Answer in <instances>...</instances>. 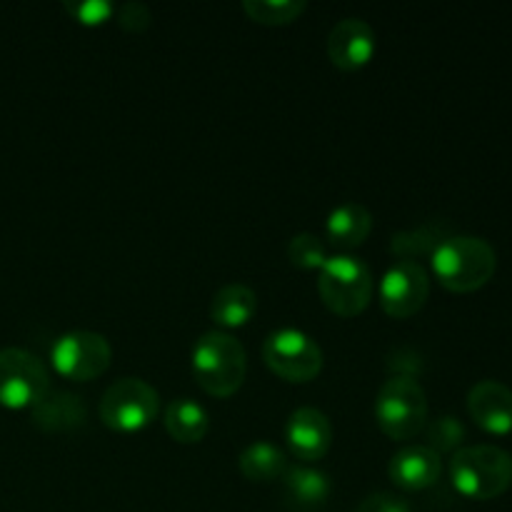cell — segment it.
Instances as JSON below:
<instances>
[{
  "instance_id": "18",
  "label": "cell",
  "mask_w": 512,
  "mask_h": 512,
  "mask_svg": "<svg viewBox=\"0 0 512 512\" xmlns=\"http://www.w3.org/2000/svg\"><path fill=\"white\" fill-rule=\"evenodd\" d=\"M165 428L178 443H200L210 428V415L195 400L178 398L165 410Z\"/></svg>"
},
{
  "instance_id": "25",
  "label": "cell",
  "mask_w": 512,
  "mask_h": 512,
  "mask_svg": "<svg viewBox=\"0 0 512 512\" xmlns=\"http://www.w3.org/2000/svg\"><path fill=\"white\" fill-rule=\"evenodd\" d=\"M65 10L70 18H75L83 25H103L118 10V5L108 0H65Z\"/></svg>"
},
{
  "instance_id": "5",
  "label": "cell",
  "mask_w": 512,
  "mask_h": 512,
  "mask_svg": "<svg viewBox=\"0 0 512 512\" xmlns=\"http://www.w3.org/2000/svg\"><path fill=\"white\" fill-rule=\"evenodd\" d=\"M375 420L393 440H408L425 428L428 398L413 375H393L383 383L375 398Z\"/></svg>"
},
{
  "instance_id": "12",
  "label": "cell",
  "mask_w": 512,
  "mask_h": 512,
  "mask_svg": "<svg viewBox=\"0 0 512 512\" xmlns=\"http://www.w3.org/2000/svg\"><path fill=\"white\" fill-rule=\"evenodd\" d=\"M290 453L303 463H315L333 445V425L318 408H298L285 425Z\"/></svg>"
},
{
  "instance_id": "22",
  "label": "cell",
  "mask_w": 512,
  "mask_h": 512,
  "mask_svg": "<svg viewBox=\"0 0 512 512\" xmlns=\"http://www.w3.org/2000/svg\"><path fill=\"white\" fill-rule=\"evenodd\" d=\"M245 13L263 25H288L305 13V0H245Z\"/></svg>"
},
{
  "instance_id": "15",
  "label": "cell",
  "mask_w": 512,
  "mask_h": 512,
  "mask_svg": "<svg viewBox=\"0 0 512 512\" xmlns=\"http://www.w3.org/2000/svg\"><path fill=\"white\" fill-rule=\"evenodd\" d=\"M30 410H33L35 428L45 433H73L83 428L88 418L83 398L68 390H48Z\"/></svg>"
},
{
  "instance_id": "20",
  "label": "cell",
  "mask_w": 512,
  "mask_h": 512,
  "mask_svg": "<svg viewBox=\"0 0 512 512\" xmlns=\"http://www.w3.org/2000/svg\"><path fill=\"white\" fill-rule=\"evenodd\" d=\"M285 493L300 508H318L330 495V478L318 468L295 465L285 470Z\"/></svg>"
},
{
  "instance_id": "17",
  "label": "cell",
  "mask_w": 512,
  "mask_h": 512,
  "mask_svg": "<svg viewBox=\"0 0 512 512\" xmlns=\"http://www.w3.org/2000/svg\"><path fill=\"white\" fill-rule=\"evenodd\" d=\"M325 230H328L330 243L338 245V248H358L368 240L370 230H373V215L363 205L343 203L328 215Z\"/></svg>"
},
{
  "instance_id": "7",
  "label": "cell",
  "mask_w": 512,
  "mask_h": 512,
  "mask_svg": "<svg viewBox=\"0 0 512 512\" xmlns=\"http://www.w3.org/2000/svg\"><path fill=\"white\" fill-rule=\"evenodd\" d=\"M265 365L288 383H308L323 370V350L308 333L295 328H280L265 338Z\"/></svg>"
},
{
  "instance_id": "13",
  "label": "cell",
  "mask_w": 512,
  "mask_h": 512,
  "mask_svg": "<svg viewBox=\"0 0 512 512\" xmlns=\"http://www.w3.org/2000/svg\"><path fill=\"white\" fill-rule=\"evenodd\" d=\"M468 413L485 433H512V390L498 380H480L468 393Z\"/></svg>"
},
{
  "instance_id": "11",
  "label": "cell",
  "mask_w": 512,
  "mask_h": 512,
  "mask_svg": "<svg viewBox=\"0 0 512 512\" xmlns=\"http://www.w3.org/2000/svg\"><path fill=\"white\" fill-rule=\"evenodd\" d=\"M378 38L368 20L343 18L328 35V55L340 70H360L373 60Z\"/></svg>"
},
{
  "instance_id": "4",
  "label": "cell",
  "mask_w": 512,
  "mask_h": 512,
  "mask_svg": "<svg viewBox=\"0 0 512 512\" xmlns=\"http://www.w3.org/2000/svg\"><path fill=\"white\" fill-rule=\"evenodd\" d=\"M373 273L353 255H330L318 275V293L323 303L340 318H355L373 300Z\"/></svg>"
},
{
  "instance_id": "3",
  "label": "cell",
  "mask_w": 512,
  "mask_h": 512,
  "mask_svg": "<svg viewBox=\"0 0 512 512\" xmlns=\"http://www.w3.org/2000/svg\"><path fill=\"white\" fill-rule=\"evenodd\" d=\"M193 373L200 388L213 398H230L238 393L248 373V355L235 335L213 330L193 348Z\"/></svg>"
},
{
  "instance_id": "24",
  "label": "cell",
  "mask_w": 512,
  "mask_h": 512,
  "mask_svg": "<svg viewBox=\"0 0 512 512\" xmlns=\"http://www.w3.org/2000/svg\"><path fill=\"white\" fill-rule=\"evenodd\" d=\"M428 440L430 450L435 453H453V450H460V443L465 440V428L458 418L453 415H443V418L433 420L428 425Z\"/></svg>"
},
{
  "instance_id": "23",
  "label": "cell",
  "mask_w": 512,
  "mask_h": 512,
  "mask_svg": "<svg viewBox=\"0 0 512 512\" xmlns=\"http://www.w3.org/2000/svg\"><path fill=\"white\" fill-rule=\"evenodd\" d=\"M288 258L295 268L320 270L325 265V260H328V250H325V243L318 235L300 233L290 240Z\"/></svg>"
},
{
  "instance_id": "9",
  "label": "cell",
  "mask_w": 512,
  "mask_h": 512,
  "mask_svg": "<svg viewBox=\"0 0 512 512\" xmlns=\"http://www.w3.org/2000/svg\"><path fill=\"white\" fill-rule=\"evenodd\" d=\"M113 350L105 335L93 330H70L60 335L50 350V363L63 378L88 383L108 370Z\"/></svg>"
},
{
  "instance_id": "27",
  "label": "cell",
  "mask_w": 512,
  "mask_h": 512,
  "mask_svg": "<svg viewBox=\"0 0 512 512\" xmlns=\"http://www.w3.org/2000/svg\"><path fill=\"white\" fill-rule=\"evenodd\" d=\"M358 512H413L410 503L393 493H373L358 505Z\"/></svg>"
},
{
  "instance_id": "19",
  "label": "cell",
  "mask_w": 512,
  "mask_h": 512,
  "mask_svg": "<svg viewBox=\"0 0 512 512\" xmlns=\"http://www.w3.org/2000/svg\"><path fill=\"white\" fill-rule=\"evenodd\" d=\"M240 473L253 483H273V480L283 478L288 470V458L278 445L268 443V440H258V443L248 445L238 458Z\"/></svg>"
},
{
  "instance_id": "6",
  "label": "cell",
  "mask_w": 512,
  "mask_h": 512,
  "mask_svg": "<svg viewBox=\"0 0 512 512\" xmlns=\"http://www.w3.org/2000/svg\"><path fill=\"white\" fill-rule=\"evenodd\" d=\"M160 410V395L140 378H120L100 398V420L118 433L148 428Z\"/></svg>"
},
{
  "instance_id": "1",
  "label": "cell",
  "mask_w": 512,
  "mask_h": 512,
  "mask_svg": "<svg viewBox=\"0 0 512 512\" xmlns=\"http://www.w3.org/2000/svg\"><path fill=\"white\" fill-rule=\"evenodd\" d=\"M435 278L453 293L480 290L498 268V255L488 240L478 235H448L430 255Z\"/></svg>"
},
{
  "instance_id": "10",
  "label": "cell",
  "mask_w": 512,
  "mask_h": 512,
  "mask_svg": "<svg viewBox=\"0 0 512 512\" xmlns=\"http://www.w3.org/2000/svg\"><path fill=\"white\" fill-rule=\"evenodd\" d=\"M430 295V278L418 260H395L380 278L378 298L390 318H410L425 305Z\"/></svg>"
},
{
  "instance_id": "14",
  "label": "cell",
  "mask_w": 512,
  "mask_h": 512,
  "mask_svg": "<svg viewBox=\"0 0 512 512\" xmlns=\"http://www.w3.org/2000/svg\"><path fill=\"white\" fill-rule=\"evenodd\" d=\"M390 480L403 490H425L438 483L443 460L428 445H408L390 458Z\"/></svg>"
},
{
  "instance_id": "2",
  "label": "cell",
  "mask_w": 512,
  "mask_h": 512,
  "mask_svg": "<svg viewBox=\"0 0 512 512\" xmlns=\"http://www.w3.org/2000/svg\"><path fill=\"white\" fill-rule=\"evenodd\" d=\"M450 480L463 498H500L512 485V455L498 445H468L455 450Z\"/></svg>"
},
{
  "instance_id": "16",
  "label": "cell",
  "mask_w": 512,
  "mask_h": 512,
  "mask_svg": "<svg viewBox=\"0 0 512 512\" xmlns=\"http://www.w3.org/2000/svg\"><path fill=\"white\" fill-rule=\"evenodd\" d=\"M258 310V295L248 285H223L210 300V318L220 328H243Z\"/></svg>"
},
{
  "instance_id": "8",
  "label": "cell",
  "mask_w": 512,
  "mask_h": 512,
  "mask_svg": "<svg viewBox=\"0 0 512 512\" xmlns=\"http://www.w3.org/2000/svg\"><path fill=\"white\" fill-rule=\"evenodd\" d=\"M50 390L48 368L23 348L0 350V405L10 410L33 408Z\"/></svg>"
},
{
  "instance_id": "26",
  "label": "cell",
  "mask_w": 512,
  "mask_h": 512,
  "mask_svg": "<svg viewBox=\"0 0 512 512\" xmlns=\"http://www.w3.org/2000/svg\"><path fill=\"white\" fill-rule=\"evenodd\" d=\"M115 15H118L120 28L130 30V33H143V30H148L150 23H153V13H150L148 5L143 3L118 5Z\"/></svg>"
},
{
  "instance_id": "21",
  "label": "cell",
  "mask_w": 512,
  "mask_h": 512,
  "mask_svg": "<svg viewBox=\"0 0 512 512\" xmlns=\"http://www.w3.org/2000/svg\"><path fill=\"white\" fill-rule=\"evenodd\" d=\"M448 235L443 233L438 223H428L420 225L415 230H405V233L393 235V250L395 255H400V260H415L420 255H433V250L438 248Z\"/></svg>"
}]
</instances>
